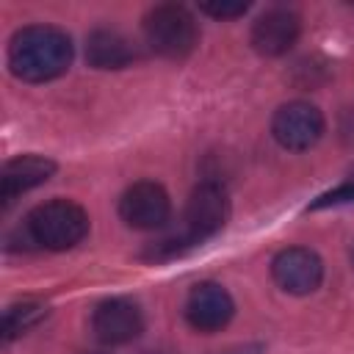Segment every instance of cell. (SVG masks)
Masks as SVG:
<instances>
[{
    "instance_id": "cell-1",
    "label": "cell",
    "mask_w": 354,
    "mask_h": 354,
    "mask_svg": "<svg viewBox=\"0 0 354 354\" xmlns=\"http://www.w3.org/2000/svg\"><path fill=\"white\" fill-rule=\"evenodd\" d=\"M72 64V41L50 25H30L14 33L8 44V69L25 83L61 77Z\"/></svg>"
},
{
    "instance_id": "cell-2",
    "label": "cell",
    "mask_w": 354,
    "mask_h": 354,
    "mask_svg": "<svg viewBox=\"0 0 354 354\" xmlns=\"http://www.w3.org/2000/svg\"><path fill=\"white\" fill-rule=\"evenodd\" d=\"M25 232L33 243L53 252H64L83 241V235L88 232V216L80 205L69 199H53L28 213Z\"/></svg>"
},
{
    "instance_id": "cell-3",
    "label": "cell",
    "mask_w": 354,
    "mask_h": 354,
    "mask_svg": "<svg viewBox=\"0 0 354 354\" xmlns=\"http://www.w3.org/2000/svg\"><path fill=\"white\" fill-rule=\"evenodd\" d=\"M144 39L152 53H158L163 58H183L196 44V22L188 8L166 3L147 14Z\"/></svg>"
},
{
    "instance_id": "cell-4",
    "label": "cell",
    "mask_w": 354,
    "mask_h": 354,
    "mask_svg": "<svg viewBox=\"0 0 354 354\" xmlns=\"http://www.w3.org/2000/svg\"><path fill=\"white\" fill-rule=\"evenodd\" d=\"M230 218V199H227V191L213 183V180H205L199 183L191 196H188V205H185V216H183V232L188 235L191 243H199L210 235H216Z\"/></svg>"
},
{
    "instance_id": "cell-5",
    "label": "cell",
    "mask_w": 354,
    "mask_h": 354,
    "mask_svg": "<svg viewBox=\"0 0 354 354\" xmlns=\"http://www.w3.org/2000/svg\"><path fill=\"white\" fill-rule=\"evenodd\" d=\"M169 213H171L169 194L163 191V185L152 180L133 183L119 199V216L133 230H158L169 221Z\"/></svg>"
},
{
    "instance_id": "cell-6",
    "label": "cell",
    "mask_w": 354,
    "mask_h": 354,
    "mask_svg": "<svg viewBox=\"0 0 354 354\" xmlns=\"http://www.w3.org/2000/svg\"><path fill=\"white\" fill-rule=\"evenodd\" d=\"M271 133L285 149H310L324 136V116L315 105L293 100L274 113Z\"/></svg>"
},
{
    "instance_id": "cell-7",
    "label": "cell",
    "mask_w": 354,
    "mask_h": 354,
    "mask_svg": "<svg viewBox=\"0 0 354 354\" xmlns=\"http://www.w3.org/2000/svg\"><path fill=\"white\" fill-rule=\"evenodd\" d=\"M271 274H274V279L282 290H288L293 296H304V293H313L321 285L324 263L313 249L290 246V249H282L274 257Z\"/></svg>"
},
{
    "instance_id": "cell-8",
    "label": "cell",
    "mask_w": 354,
    "mask_h": 354,
    "mask_svg": "<svg viewBox=\"0 0 354 354\" xmlns=\"http://www.w3.org/2000/svg\"><path fill=\"white\" fill-rule=\"evenodd\" d=\"M91 329L100 343L122 346L141 335L144 315H141L138 304L130 299H105L102 304H97V310L91 315Z\"/></svg>"
},
{
    "instance_id": "cell-9",
    "label": "cell",
    "mask_w": 354,
    "mask_h": 354,
    "mask_svg": "<svg viewBox=\"0 0 354 354\" xmlns=\"http://www.w3.org/2000/svg\"><path fill=\"white\" fill-rule=\"evenodd\" d=\"M235 313L232 296L216 282H199L185 299V321L199 332H218Z\"/></svg>"
},
{
    "instance_id": "cell-10",
    "label": "cell",
    "mask_w": 354,
    "mask_h": 354,
    "mask_svg": "<svg viewBox=\"0 0 354 354\" xmlns=\"http://www.w3.org/2000/svg\"><path fill=\"white\" fill-rule=\"evenodd\" d=\"M299 30V14H293L290 8H271L252 28V47L260 55H282L296 44Z\"/></svg>"
},
{
    "instance_id": "cell-11",
    "label": "cell",
    "mask_w": 354,
    "mask_h": 354,
    "mask_svg": "<svg viewBox=\"0 0 354 354\" xmlns=\"http://www.w3.org/2000/svg\"><path fill=\"white\" fill-rule=\"evenodd\" d=\"M55 171V163L41 155H19L11 158L0 171V199L8 207L19 194L47 183Z\"/></svg>"
},
{
    "instance_id": "cell-12",
    "label": "cell",
    "mask_w": 354,
    "mask_h": 354,
    "mask_svg": "<svg viewBox=\"0 0 354 354\" xmlns=\"http://www.w3.org/2000/svg\"><path fill=\"white\" fill-rule=\"evenodd\" d=\"M86 58L97 69H122L136 58L133 44L116 30H94L86 41Z\"/></svg>"
},
{
    "instance_id": "cell-13",
    "label": "cell",
    "mask_w": 354,
    "mask_h": 354,
    "mask_svg": "<svg viewBox=\"0 0 354 354\" xmlns=\"http://www.w3.org/2000/svg\"><path fill=\"white\" fill-rule=\"evenodd\" d=\"M44 313H47V307L39 304V301H22V304L8 307L6 315H3V337L11 340V337L22 335V332L30 329L36 321H41Z\"/></svg>"
},
{
    "instance_id": "cell-14",
    "label": "cell",
    "mask_w": 354,
    "mask_h": 354,
    "mask_svg": "<svg viewBox=\"0 0 354 354\" xmlns=\"http://www.w3.org/2000/svg\"><path fill=\"white\" fill-rule=\"evenodd\" d=\"M346 202H354V177H348V180H343L337 188L321 194L310 207L318 210V207H332V205H346Z\"/></svg>"
},
{
    "instance_id": "cell-15",
    "label": "cell",
    "mask_w": 354,
    "mask_h": 354,
    "mask_svg": "<svg viewBox=\"0 0 354 354\" xmlns=\"http://www.w3.org/2000/svg\"><path fill=\"white\" fill-rule=\"evenodd\" d=\"M246 3H205L202 6V11L205 14H210V17H216V19H232V17H241V14H246Z\"/></svg>"
},
{
    "instance_id": "cell-16",
    "label": "cell",
    "mask_w": 354,
    "mask_h": 354,
    "mask_svg": "<svg viewBox=\"0 0 354 354\" xmlns=\"http://www.w3.org/2000/svg\"><path fill=\"white\" fill-rule=\"evenodd\" d=\"M88 354H102V351H88Z\"/></svg>"
}]
</instances>
